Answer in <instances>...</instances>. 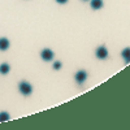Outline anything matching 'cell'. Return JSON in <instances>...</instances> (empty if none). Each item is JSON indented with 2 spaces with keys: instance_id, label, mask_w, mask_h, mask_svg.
Listing matches in <instances>:
<instances>
[{
  "instance_id": "obj_1",
  "label": "cell",
  "mask_w": 130,
  "mask_h": 130,
  "mask_svg": "<svg viewBox=\"0 0 130 130\" xmlns=\"http://www.w3.org/2000/svg\"><path fill=\"white\" fill-rule=\"evenodd\" d=\"M18 90H20V92L22 94V95L29 96V95L32 92V86H31L29 82L22 81V82H20V85H18Z\"/></svg>"
},
{
  "instance_id": "obj_2",
  "label": "cell",
  "mask_w": 130,
  "mask_h": 130,
  "mask_svg": "<svg viewBox=\"0 0 130 130\" xmlns=\"http://www.w3.org/2000/svg\"><path fill=\"white\" fill-rule=\"evenodd\" d=\"M95 55H96V57L98 59H100V60H104V59H107L108 57V50H107V47L105 46H100V47H98L96 48V51H95Z\"/></svg>"
},
{
  "instance_id": "obj_3",
  "label": "cell",
  "mask_w": 130,
  "mask_h": 130,
  "mask_svg": "<svg viewBox=\"0 0 130 130\" xmlns=\"http://www.w3.org/2000/svg\"><path fill=\"white\" fill-rule=\"evenodd\" d=\"M86 79H87V72L86 70H78L75 73V81L78 85H83Z\"/></svg>"
},
{
  "instance_id": "obj_4",
  "label": "cell",
  "mask_w": 130,
  "mask_h": 130,
  "mask_svg": "<svg viewBox=\"0 0 130 130\" xmlns=\"http://www.w3.org/2000/svg\"><path fill=\"white\" fill-rule=\"evenodd\" d=\"M53 51L52 50H50V48H44V50H42V52H40V57L44 60V61H51L52 59H53Z\"/></svg>"
},
{
  "instance_id": "obj_5",
  "label": "cell",
  "mask_w": 130,
  "mask_h": 130,
  "mask_svg": "<svg viewBox=\"0 0 130 130\" xmlns=\"http://www.w3.org/2000/svg\"><path fill=\"white\" fill-rule=\"evenodd\" d=\"M121 56H122V59H124V61H125L126 64L130 62V47H126V48L122 50Z\"/></svg>"
},
{
  "instance_id": "obj_6",
  "label": "cell",
  "mask_w": 130,
  "mask_h": 130,
  "mask_svg": "<svg viewBox=\"0 0 130 130\" xmlns=\"http://www.w3.org/2000/svg\"><path fill=\"white\" fill-rule=\"evenodd\" d=\"M9 48V40L7 38H0V51H7Z\"/></svg>"
},
{
  "instance_id": "obj_7",
  "label": "cell",
  "mask_w": 130,
  "mask_h": 130,
  "mask_svg": "<svg viewBox=\"0 0 130 130\" xmlns=\"http://www.w3.org/2000/svg\"><path fill=\"white\" fill-rule=\"evenodd\" d=\"M103 7V0H91V8L92 9H100Z\"/></svg>"
},
{
  "instance_id": "obj_8",
  "label": "cell",
  "mask_w": 130,
  "mask_h": 130,
  "mask_svg": "<svg viewBox=\"0 0 130 130\" xmlns=\"http://www.w3.org/2000/svg\"><path fill=\"white\" fill-rule=\"evenodd\" d=\"M9 70H10L9 64L4 62V64L0 65V73H2V74H8V73H9Z\"/></svg>"
},
{
  "instance_id": "obj_9",
  "label": "cell",
  "mask_w": 130,
  "mask_h": 130,
  "mask_svg": "<svg viewBox=\"0 0 130 130\" xmlns=\"http://www.w3.org/2000/svg\"><path fill=\"white\" fill-rule=\"evenodd\" d=\"M9 113L8 112H0V122H4V121H8L9 120Z\"/></svg>"
},
{
  "instance_id": "obj_10",
  "label": "cell",
  "mask_w": 130,
  "mask_h": 130,
  "mask_svg": "<svg viewBox=\"0 0 130 130\" xmlns=\"http://www.w3.org/2000/svg\"><path fill=\"white\" fill-rule=\"evenodd\" d=\"M60 68H61V62H60V61H56V62H53V69L59 70Z\"/></svg>"
},
{
  "instance_id": "obj_11",
  "label": "cell",
  "mask_w": 130,
  "mask_h": 130,
  "mask_svg": "<svg viewBox=\"0 0 130 130\" xmlns=\"http://www.w3.org/2000/svg\"><path fill=\"white\" fill-rule=\"evenodd\" d=\"M56 2L59 4H65V3H68V0H56Z\"/></svg>"
},
{
  "instance_id": "obj_12",
  "label": "cell",
  "mask_w": 130,
  "mask_h": 130,
  "mask_svg": "<svg viewBox=\"0 0 130 130\" xmlns=\"http://www.w3.org/2000/svg\"><path fill=\"white\" fill-rule=\"evenodd\" d=\"M83 2H89V0H83Z\"/></svg>"
}]
</instances>
